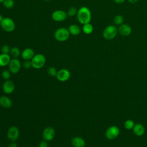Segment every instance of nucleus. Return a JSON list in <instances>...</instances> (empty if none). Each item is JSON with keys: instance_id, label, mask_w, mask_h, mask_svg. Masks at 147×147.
<instances>
[{"instance_id": "nucleus-2", "label": "nucleus", "mask_w": 147, "mask_h": 147, "mask_svg": "<svg viewBox=\"0 0 147 147\" xmlns=\"http://www.w3.org/2000/svg\"><path fill=\"white\" fill-rule=\"evenodd\" d=\"M70 36L68 29L65 27H60L56 30L54 33L55 38L59 42H64L67 41Z\"/></svg>"}, {"instance_id": "nucleus-6", "label": "nucleus", "mask_w": 147, "mask_h": 147, "mask_svg": "<svg viewBox=\"0 0 147 147\" xmlns=\"http://www.w3.org/2000/svg\"><path fill=\"white\" fill-rule=\"evenodd\" d=\"M9 69L11 73L17 74L21 69V64L20 61L17 58H13L10 60L9 64Z\"/></svg>"}, {"instance_id": "nucleus-21", "label": "nucleus", "mask_w": 147, "mask_h": 147, "mask_svg": "<svg viewBox=\"0 0 147 147\" xmlns=\"http://www.w3.org/2000/svg\"><path fill=\"white\" fill-rule=\"evenodd\" d=\"M21 53L20 49L17 47H13L10 49V55L13 58H17L21 55Z\"/></svg>"}, {"instance_id": "nucleus-33", "label": "nucleus", "mask_w": 147, "mask_h": 147, "mask_svg": "<svg viewBox=\"0 0 147 147\" xmlns=\"http://www.w3.org/2000/svg\"><path fill=\"white\" fill-rule=\"evenodd\" d=\"M127 1L131 4H135L138 1V0H127Z\"/></svg>"}, {"instance_id": "nucleus-25", "label": "nucleus", "mask_w": 147, "mask_h": 147, "mask_svg": "<svg viewBox=\"0 0 147 147\" xmlns=\"http://www.w3.org/2000/svg\"><path fill=\"white\" fill-rule=\"evenodd\" d=\"M77 11H78V10H76V9L75 7H73V6H72V7H70L68 9V10L67 13L68 16L73 17V16L76 15Z\"/></svg>"}, {"instance_id": "nucleus-19", "label": "nucleus", "mask_w": 147, "mask_h": 147, "mask_svg": "<svg viewBox=\"0 0 147 147\" xmlns=\"http://www.w3.org/2000/svg\"><path fill=\"white\" fill-rule=\"evenodd\" d=\"M68 30L70 34L73 36H78L81 32V29L80 26L76 24H72L68 27Z\"/></svg>"}, {"instance_id": "nucleus-28", "label": "nucleus", "mask_w": 147, "mask_h": 147, "mask_svg": "<svg viewBox=\"0 0 147 147\" xmlns=\"http://www.w3.org/2000/svg\"><path fill=\"white\" fill-rule=\"evenodd\" d=\"M10 49L9 46L7 45H3L2 48H1V52L2 53H4V54H9L10 52Z\"/></svg>"}, {"instance_id": "nucleus-16", "label": "nucleus", "mask_w": 147, "mask_h": 147, "mask_svg": "<svg viewBox=\"0 0 147 147\" xmlns=\"http://www.w3.org/2000/svg\"><path fill=\"white\" fill-rule=\"evenodd\" d=\"M0 106L3 108L9 109L12 106V101L7 96H2L0 97Z\"/></svg>"}, {"instance_id": "nucleus-3", "label": "nucleus", "mask_w": 147, "mask_h": 147, "mask_svg": "<svg viewBox=\"0 0 147 147\" xmlns=\"http://www.w3.org/2000/svg\"><path fill=\"white\" fill-rule=\"evenodd\" d=\"M118 33V28L114 25H109L103 29L102 36L105 39L110 40L114 39Z\"/></svg>"}, {"instance_id": "nucleus-5", "label": "nucleus", "mask_w": 147, "mask_h": 147, "mask_svg": "<svg viewBox=\"0 0 147 147\" xmlns=\"http://www.w3.org/2000/svg\"><path fill=\"white\" fill-rule=\"evenodd\" d=\"M0 26L6 32H12L16 29V24L10 17H4L0 24Z\"/></svg>"}, {"instance_id": "nucleus-10", "label": "nucleus", "mask_w": 147, "mask_h": 147, "mask_svg": "<svg viewBox=\"0 0 147 147\" xmlns=\"http://www.w3.org/2000/svg\"><path fill=\"white\" fill-rule=\"evenodd\" d=\"M119 134V130L116 126H111L109 127L106 131V137L109 140H113L118 137Z\"/></svg>"}, {"instance_id": "nucleus-22", "label": "nucleus", "mask_w": 147, "mask_h": 147, "mask_svg": "<svg viewBox=\"0 0 147 147\" xmlns=\"http://www.w3.org/2000/svg\"><path fill=\"white\" fill-rule=\"evenodd\" d=\"M124 22V18L122 15L118 14L115 16L113 19V22L116 25H121V24H123Z\"/></svg>"}, {"instance_id": "nucleus-32", "label": "nucleus", "mask_w": 147, "mask_h": 147, "mask_svg": "<svg viewBox=\"0 0 147 147\" xmlns=\"http://www.w3.org/2000/svg\"><path fill=\"white\" fill-rule=\"evenodd\" d=\"M116 3H123L126 0H113Z\"/></svg>"}, {"instance_id": "nucleus-35", "label": "nucleus", "mask_w": 147, "mask_h": 147, "mask_svg": "<svg viewBox=\"0 0 147 147\" xmlns=\"http://www.w3.org/2000/svg\"><path fill=\"white\" fill-rule=\"evenodd\" d=\"M3 1H4V0H0V3H2Z\"/></svg>"}, {"instance_id": "nucleus-36", "label": "nucleus", "mask_w": 147, "mask_h": 147, "mask_svg": "<svg viewBox=\"0 0 147 147\" xmlns=\"http://www.w3.org/2000/svg\"><path fill=\"white\" fill-rule=\"evenodd\" d=\"M44 1H46V2H48V1H51V0H43Z\"/></svg>"}, {"instance_id": "nucleus-17", "label": "nucleus", "mask_w": 147, "mask_h": 147, "mask_svg": "<svg viewBox=\"0 0 147 147\" xmlns=\"http://www.w3.org/2000/svg\"><path fill=\"white\" fill-rule=\"evenodd\" d=\"M10 60V56L9 54H0V67L6 66L9 64Z\"/></svg>"}, {"instance_id": "nucleus-4", "label": "nucleus", "mask_w": 147, "mask_h": 147, "mask_svg": "<svg viewBox=\"0 0 147 147\" xmlns=\"http://www.w3.org/2000/svg\"><path fill=\"white\" fill-rule=\"evenodd\" d=\"M46 62V59L44 55L37 53L34 55L31 60L32 67L35 69H40L42 68Z\"/></svg>"}, {"instance_id": "nucleus-18", "label": "nucleus", "mask_w": 147, "mask_h": 147, "mask_svg": "<svg viewBox=\"0 0 147 147\" xmlns=\"http://www.w3.org/2000/svg\"><path fill=\"white\" fill-rule=\"evenodd\" d=\"M133 131L136 136H141L144 133L145 129H144V126L142 124L137 123V124L134 125V126L133 128Z\"/></svg>"}, {"instance_id": "nucleus-29", "label": "nucleus", "mask_w": 147, "mask_h": 147, "mask_svg": "<svg viewBox=\"0 0 147 147\" xmlns=\"http://www.w3.org/2000/svg\"><path fill=\"white\" fill-rule=\"evenodd\" d=\"M22 65H23L24 68H26V69H29V68L32 67L31 60H25L23 63Z\"/></svg>"}, {"instance_id": "nucleus-31", "label": "nucleus", "mask_w": 147, "mask_h": 147, "mask_svg": "<svg viewBox=\"0 0 147 147\" xmlns=\"http://www.w3.org/2000/svg\"><path fill=\"white\" fill-rule=\"evenodd\" d=\"M8 147H17V144L15 142H12L9 145Z\"/></svg>"}, {"instance_id": "nucleus-34", "label": "nucleus", "mask_w": 147, "mask_h": 147, "mask_svg": "<svg viewBox=\"0 0 147 147\" xmlns=\"http://www.w3.org/2000/svg\"><path fill=\"white\" fill-rule=\"evenodd\" d=\"M3 17H2V16L1 15V14H0V24H1V21H2V20H3Z\"/></svg>"}, {"instance_id": "nucleus-9", "label": "nucleus", "mask_w": 147, "mask_h": 147, "mask_svg": "<svg viewBox=\"0 0 147 147\" xmlns=\"http://www.w3.org/2000/svg\"><path fill=\"white\" fill-rule=\"evenodd\" d=\"M55 136V131L54 128L52 126H48L45 127L42 133V137L43 140L47 141H52Z\"/></svg>"}, {"instance_id": "nucleus-24", "label": "nucleus", "mask_w": 147, "mask_h": 147, "mask_svg": "<svg viewBox=\"0 0 147 147\" xmlns=\"http://www.w3.org/2000/svg\"><path fill=\"white\" fill-rule=\"evenodd\" d=\"M2 77L3 79L7 80H9L10 76H11V72L9 70H7V69H5L2 71V74H1Z\"/></svg>"}, {"instance_id": "nucleus-20", "label": "nucleus", "mask_w": 147, "mask_h": 147, "mask_svg": "<svg viewBox=\"0 0 147 147\" xmlns=\"http://www.w3.org/2000/svg\"><path fill=\"white\" fill-rule=\"evenodd\" d=\"M94 27L91 24L87 23L83 25L82 31L86 34H90L93 32Z\"/></svg>"}, {"instance_id": "nucleus-13", "label": "nucleus", "mask_w": 147, "mask_h": 147, "mask_svg": "<svg viewBox=\"0 0 147 147\" xmlns=\"http://www.w3.org/2000/svg\"><path fill=\"white\" fill-rule=\"evenodd\" d=\"M2 89L5 94H10L13 92L14 91L15 85L13 81L10 80H7L3 83L2 85Z\"/></svg>"}, {"instance_id": "nucleus-14", "label": "nucleus", "mask_w": 147, "mask_h": 147, "mask_svg": "<svg viewBox=\"0 0 147 147\" xmlns=\"http://www.w3.org/2000/svg\"><path fill=\"white\" fill-rule=\"evenodd\" d=\"M34 52L33 49L27 48L24 49L21 54V57L25 60H31L34 56Z\"/></svg>"}, {"instance_id": "nucleus-12", "label": "nucleus", "mask_w": 147, "mask_h": 147, "mask_svg": "<svg viewBox=\"0 0 147 147\" xmlns=\"http://www.w3.org/2000/svg\"><path fill=\"white\" fill-rule=\"evenodd\" d=\"M131 27L127 24H122L118 28V32L123 36H128L131 33Z\"/></svg>"}, {"instance_id": "nucleus-27", "label": "nucleus", "mask_w": 147, "mask_h": 147, "mask_svg": "<svg viewBox=\"0 0 147 147\" xmlns=\"http://www.w3.org/2000/svg\"><path fill=\"white\" fill-rule=\"evenodd\" d=\"M124 125H125V128L129 130V129H131L133 128V127L134 126V122L132 120L127 119L125 122Z\"/></svg>"}, {"instance_id": "nucleus-11", "label": "nucleus", "mask_w": 147, "mask_h": 147, "mask_svg": "<svg viewBox=\"0 0 147 147\" xmlns=\"http://www.w3.org/2000/svg\"><path fill=\"white\" fill-rule=\"evenodd\" d=\"M71 76V73L69 70L65 68H63L58 71L57 75H56V78L60 82H66L68 80Z\"/></svg>"}, {"instance_id": "nucleus-1", "label": "nucleus", "mask_w": 147, "mask_h": 147, "mask_svg": "<svg viewBox=\"0 0 147 147\" xmlns=\"http://www.w3.org/2000/svg\"><path fill=\"white\" fill-rule=\"evenodd\" d=\"M78 21L82 25L90 23L91 20V12L90 9L86 6L80 7L76 14Z\"/></svg>"}, {"instance_id": "nucleus-30", "label": "nucleus", "mask_w": 147, "mask_h": 147, "mask_svg": "<svg viewBox=\"0 0 147 147\" xmlns=\"http://www.w3.org/2000/svg\"><path fill=\"white\" fill-rule=\"evenodd\" d=\"M48 141H45V140H42L41 141L38 145V147H49L48 144L47 142Z\"/></svg>"}, {"instance_id": "nucleus-23", "label": "nucleus", "mask_w": 147, "mask_h": 147, "mask_svg": "<svg viewBox=\"0 0 147 147\" xmlns=\"http://www.w3.org/2000/svg\"><path fill=\"white\" fill-rule=\"evenodd\" d=\"M2 3L4 7L7 9H11L14 6V0H4Z\"/></svg>"}, {"instance_id": "nucleus-26", "label": "nucleus", "mask_w": 147, "mask_h": 147, "mask_svg": "<svg viewBox=\"0 0 147 147\" xmlns=\"http://www.w3.org/2000/svg\"><path fill=\"white\" fill-rule=\"evenodd\" d=\"M57 71L56 69V68H55L54 67H50L48 69V74L53 77L56 76L57 74Z\"/></svg>"}, {"instance_id": "nucleus-8", "label": "nucleus", "mask_w": 147, "mask_h": 147, "mask_svg": "<svg viewBox=\"0 0 147 147\" xmlns=\"http://www.w3.org/2000/svg\"><path fill=\"white\" fill-rule=\"evenodd\" d=\"M68 15L66 11L63 10H56L52 13V18L56 22H62L66 20Z\"/></svg>"}, {"instance_id": "nucleus-15", "label": "nucleus", "mask_w": 147, "mask_h": 147, "mask_svg": "<svg viewBox=\"0 0 147 147\" xmlns=\"http://www.w3.org/2000/svg\"><path fill=\"white\" fill-rule=\"evenodd\" d=\"M71 144L74 147H84L86 142L83 138L76 136L71 140Z\"/></svg>"}, {"instance_id": "nucleus-7", "label": "nucleus", "mask_w": 147, "mask_h": 147, "mask_svg": "<svg viewBox=\"0 0 147 147\" xmlns=\"http://www.w3.org/2000/svg\"><path fill=\"white\" fill-rule=\"evenodd\" d=\"M20 130L17 126H12L9 127L7 133V137L9 140L11 142H15L18 140Z\"/></svg>"}]
</instances>
